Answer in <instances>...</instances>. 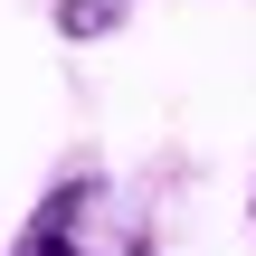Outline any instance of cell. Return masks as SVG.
Instances as JSON below:
<instances>
[{
    "instance_id": "1",
    "label": "cell",
    "mask_w": 256,
    "mask_h": 256,
    "mask_svg": "<svg viewBox=\"0 0 256 256\" xmlns=\"http://www.w3.org/2000/svg\"><path fill=\"white\" fill-rule=\"evenodd\" d=\"M86 200H95V180H57L28 209V228L10 238V256H86Z\"/></svg>"
},
{
    "instance_id": "2",
    "label": "cell",
    "mask_w": 256,
    "mask_h": 256,
    "mask_svg": "<svg viewBox=\"0 0 256 256\" xmlns=\"http://www.w3.org/2000/svg\"><path fill=\"white\" fill-rule=\"evenodd\" d=\"M124 28V0H57V38H104Z\"/></svg>"
},
{
    "instance_id": "3",
    "label": "cell",
    "mask_w": 256,
    "mask_h": 256,
    "mask_svg": "<svg viewBox=\"0 0 256 256\" xmlns=\"http://www.w3.org/2000/svg\"><path fill=\"white\" fill-rule=\"evenodd\" d=\"M247 209H256V200H247Z\"/></svg>"
}]
</instances>
